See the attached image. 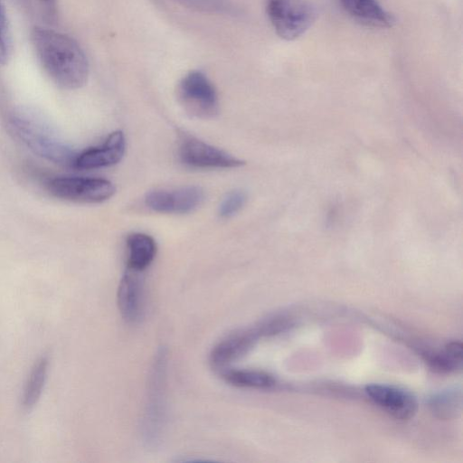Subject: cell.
<instances>
[{"label":"cell","mask_w":463,"mask_h":463,"mask_svg":"<svg viewBox=\"0 0 463 463\" xmlns=\"http://www.w3.org/2000/svg\"><path fill=\"white\" fill-rule=\"evenodd\" d=\"M48 192L56 198L84 203H98L115 194L114 184L103 178L59 176L48 181Z\"/></svg>","instance_id":"8992f818"},{"label":"cell","mask_w":463,"mask_h":463,"mask_svg":"<svg viewBox=\"0 0 463 463\" xmlns=\"http://www.w3.org/2000/svg\"><path fill=\"white\" fill-rule=\"evenodd\" d=\"M259 338L254 327L235 331L213 348L210 354L211 365L215 370L222 371L249 353Z\"/></svg>","instance_id":"8fae6325"},{"label":"cell","mask_w":463,"mask_h":463,"mask_svg":"<svg viewBox=\"0 0 463 463\" xmlns=\"http://www.w3.org/2000/svg\"><path fill=\"white\" fill-rule=\"evenodd\" d=\"M177 96L184 109L194 117L211 118L218 114L216 90L202 71H192L184 76L177 87Z\"/></svg>","instance_id":"5b68a950"},{"label":"cell","mask_w":463,"mask_h":463,"mask_svg":"<svg viewBox=\"0 0 463 463\" xmlns=\"http://www.w3.org/2000/svg\"><path fill=\"white\" fill-rule=\"evenodd\" d=\"M182 5L196 11L220 14H235L237 10L226 0H176Z\"/></svg>","instance_id":"d6986e66"},{"label":"cell","mask_w":463,"mask_h":463,"mask_svg":"<svg viewBox=\"0 0 463 463\" xmlns=\"http://www.w3.org/2000/svg\"><path fill=\"white\" fill-rule=\"evenodd\" d=\"M202 188L195 185L173 190H154L146 194L145 203L155 212L187 213L196 209L203 201Z\"/></svg>","instance_id":"ba28073f"},{"label":"cell","mask_w":463,"mask_h":463,"mask_svg":"<svg viewBox=\"0 0 463 463\" xmlns=\"http://www.w3.org/2000/svg\"><path fill=\"white\" fill-rule=\"evenodd\" d=\"M246 194L241 190H234L226 194L219 206V215L229 218L236 214L245 204Z\"/></svg>","instance_id":"ffe728a7"},{"label":"cell","mask_w":463,"mask_h":463,"mask_svg":"<svg viewBox=\"0 0 463 463\" xmlns=\"http://www.w3.org/2000/svg\"><path fill=\"white\" fill-rule=\"evenodd\" d=\"M7 127L35 155L54 164L75 167L78 154L35 109L19 107L7 117Z\"/></svg>","instance_id":"7a4b0ae2"},{"label":"cell","mask_w":463,"mask_h":463,"mask_svg":"<svg viewBox=\"0 0 463 463\" xmlns=\"http://www.w3.org/2000/svg\"><path fill=\"white\" fill-rule=\"evenodd\" d=\"M125 150L126 141L123 132L114 131L102 145L78 154L75 168L91 170L116 165L122 159Z\"/></svg>","instance_id":"7c38bea8"},{"label":"cell","mask_w":463,"mask_h":463,"mask_svg":"<svg viewBox=\"0 0 463 463\" xmlns=\"http://www.w3.org/2000/svg\"><path fill=\"white\" fill-rule=\"evenodd\" d=\"M142 272L128 269L118 288V306L128 324L140 321L144 313V279Z\"/></svg>","instance_id":"30bf717a"},{"label":"cell","mask_w":463,"mask_h":463,"mask_svg":"<svg viewBox=\"0 0 463 463\" xmlns=\"http://www.w3.org/2000/svg\"><path fill=\"white\" fill-rule=\"evenodd\" d=\"M31 41L39 61L49 77L61 88L76 90L89 76V62L79 43L69 35L35 26Z\"/></svg>","instance_id":"6da1fadb"},{"label":"cell","mask_w":463,"mask_h":463,"mask_svg":"<svg viewBox=\"0 0 463 463\" xmlns=\"http://www.w3.org/2000/svg\"><path fill=\"white\" fill-rule=\"evenodd\" d=\"M461 392L448 390L430 399V407L432 413L439 419H450L461 410Z\"/></svg>","instance_id":"ac0fdd59"},{"label":"cell","mask_w":463,"mask_h":463,"mask_svg":"<svg viewBox=\"0 0 463 463\" xmlns=\"http://www.w3.org/2000/svg\"><path fill=\"white\" fill-rule=\"evenodd\" d=\"M167 364L168 351L161 346L156 350L150 366L141 423L143 440L152 448L160 442L165 423Z\"/></svg>","instance_id":"3957f363"},{"label":"cell","mask_w":463,"mask_h":463,"mask_svg":"<svg viewBox=\"0 0 463 463\" xmlns=\"http://www.w3.org/2000/svg\"><path fill=\"white\" fill-rule=\"evenodd\" d=\"M266 12L277 34L287 41L300 37L316 19V10L304 0H267Z\"/></svg>","instance_id":"277c9868"},{"label":"cell","mask_w":463,"mask_h":463,"mask_svg":"<svg viewBox=\"0 0 463 463\" xmlns=\"http://www.w3.org/2000/svg\"><path fill=\"white\" fill-rule=\"evenodd\" d=\"M430 367L440 373H449L462 367V345L460 342H450L445 349L438 354L427 356Z\"/></svg>","instance_id":"e0dca14e"},{"label":"cell","mask_w":463,"mask_h":463,"mask_svg":"<svg viewBox=\"0 0 463 463\" xmlns=\"http://www.w3.org/2000/svg\"><path fill=\"white\" fill-rule=\"evenodd\" d=\"M49 365L47 355L41 356L33 365L21 397L20 404L24 412L32 411L38 403L48 378Z\"/></svg>","instance_id":"5bb4252c"},{"label":"cell","mask_w":463,"mask_h":463,"mask_svg":"<svg viewBox=\"0 0 463 463\" xmlns=\"http://www.w3.org/2000/svg\"><path fill=\"white\" fill-rule=\"evenodd\" d=\"M367 396L377 406L399 420L412 418L418 409L416 398L408 391L387 384H368Z\"/></svg>","instance_id":"9c48e42d"},{"label":"cell","mask_w":463,"mask_h":463,"mask_svg":"<svg viewBox=\"0 0 463 463\" xmlns=\"http://www.w3.org/2000/svg\"><path fill=\"white\" fill-rule=\"evenodd\" d=\"M222 379L229 384L248 389L267 390L276 385V379L269 373L258 370L230 369L220 371Z\"/></svg>","instance_id":"2e32d148"},{"label":"cell","mask_w":463,"mask_h":463,"mask_svg":"<svg viewBox=\"0 0 463 463\" xmlns=\"http://www.w3.org/2000/svg\"><path fill=\"white\" fill-rule=\"evenodd\" d=\"M50 11L54 8L55 0H41Z\"/></svg>","instance_id":"7402d4cb"},{"label":"cell","mask_w":463,"mask_h":463,"mask_svg":"<svg viewBox=\"0 0 463 463\" xmlns=\"http://www.w3.org/2000/svg\"><path fill=\"white\" fill-rule=\"evenodd\" d=\"M10 53V35L5 8L0 1V64H5Z\"/></svg>","instance_id":"44dd1931"},{"label":"cell","mask_w":463,"mask_h":463,"mask_svg":"<svg viewBox=\"0 0 463 463\" xmlns=\"http://www.w3.org/2000/svg\"><path fill=\"white\" fill-rule=\"evenodd\" d=\"M128 269L143 272L156 254L155 240L146 233L133 232L127 238Z\"/></svg>","instance_id":"9a60e30c"},{"label":"cell","mask_w":463,"mask_h":463,"mask_svg":"<svg viewBox=\"0 0 463 463\" xmlns=\"http://www.w3.org/2000/svg\"><path fill=\"white\" fill-rule=\"evenodd\" d=\"M343 8L356 21L367 26L390 28L394 17L376 0H340Z\"/></svg>","instance_id":"4fadbf2b"},{"label":"cell","mask_w":463,"mask_h":463,"mask_svg":"<svg viewBox=\"0 0 463 463\" xmlns=\"http://www.w3.org/2000/svg\"><path fill=\"white\" fill-rule=\"evenodd\" d=\"M178 154L182 163L194 168H236L244 164L232 155L190 136L181 138Z\"/></svg>","instance_id":"52a82bcc"}]
</instances>
